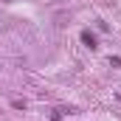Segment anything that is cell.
<instances>
[{
  "label": "cell",
  "mask_w": 121,
  "mask_h": 121,
  "mask_svg": "<svg viewBox=\"0 0 121 121\" xmlns=\"http://www.w3.org/2000/svg\"><path fill=\"white\" fill-rule=\"evenodd\" d=\"M82 42H85L87 48H96V34H90V31H82Z\"/></svg>",
  "instance_id": "1"
}]
</instances>
